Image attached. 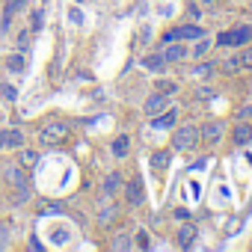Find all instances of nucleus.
<instances>
[{
    "label": "nucleus",
    "mask_w": 252,
    "mask_h": 252,
    "mask_svg": "<svg viewBox=\"0 0 252 252\" xmlns=\"http://www.w3.org/2000/svg\"><path fill=\"white\" fill-rule=\"evenodd\" d=\"M0 175H3V181H6L12 190H18V202L30 199V187H27V169H24L18 160H3V163H0Z\"/></svg>",
    "instance_id": "obj_1"
},
{
    "label": "nucleus",
    "mask_w": 252,
    "mask_h": 252,
    "mask_svg": "<svg viewBox=\"0 0 252 252\" xmlns=\"http://www.w3.org/2000/svg\"><path fill=\"white\" fill-rule=\"evenodd\" d=\"M202 143V134L196 125H181V128L172 131V149L175 152H193Z\"/></svg>",
    "instance_id": "obj_2"
},
{
    "label": "nucleus",
    "mask_w": 252,
    "mask_h": 252,
    "mask_svg": "<svg viewBox=\"0 0 252 252\" xmlns=\"http://www.w3.org/2000/svg\"><path fill=\"white\" fill-rule=\"evenodd\" d=\"M68 137H71V128L65 122H48V125H42V131H39V143L42 146H60Z\"/></svg>",
    "instance_id": "obj_3"
},
{
    "label": "nucleus",
    "mask_w": 252,
    "mask_h": 252,
    "mask_svg": "<svg viewBox=\"0 0 252 252\" xmlns=\"http://www.w3.org/2000/svg\"><path fill=\"white\" fill-rule=\"evenodd\" d=\"M249 42H252V27H234V30L217 33V45L220 48H243Z\"/></svg>",
    "instance_id": "obj_4"
},
{
    "label": "nucleus",
    "mask_w": 252,
    "mask_h": 252,
    "mask_svg": "<svg viewBox=\"0 0 252 252\" xmlns=\"http://www.w3.org/2000/svg\"><path fill=\"white\" fill-rule=\"evenodd\" d=\"M169 101H172V95L169 92H155V95H149L146 98V104H143V110H146V116H158L160 110H166L169 107Z\"/></svg>",
    "instance_id": "obj_5"
},
{
    "label": "nucleus",
    "mask_w": 252,
    "mask_h": 252,
    "mask_svg": "<svg viewBox=\"0 0 252 252\" xmlns=\"http://www.w3.org/2000/svg\"><path fill=\"white\" fill-rule=\"evenodd\" d=\"M125 190V199H128L134 208H140V205H146V190H143V181L140 178H131L128 184L122 187Z\"/></svg>",
    "instance_id": "obj_6"
},
{
    "label": "nucleus",
    "mask_w": 252,
    "mask_h": 252,
    "mask_svg": "<svg viewBox=\"0 0 252 252\" xmlns=\"http://www.w3.org/2000/svg\"><path fill=\"white\" fill-rule=\"evenodd\" d=\"M163 60H166V65L169 63H181V60H187L190 57V48L184 45V42H169V45H163Z\"/></svg>",
    "instance_id": "obj_7"
},
{
    "label": "nucleus",
    "mask_w": 252,
    "mask_h": 252,
    "mask_svg": "<svg viewBox=\"0 0 252 252\" xmlns=\"http://www.w3.org/2000/svg\"><path fill=\"white\" fill-rule=\"evenodd\" d=\"M175 125H178V110L175 107H166V110L158 113V119H152V128H158V131H169Z\"/></svg>",
    "instance_id": "obj_8"
},
{
    "label": "nucleus",
    "mask_w": 252,
    "mask_h": 252,
    "mask_svg": "<svg viewBox=\"0 0 252 252\" xmlns=\"http://www.w3.org/2000/svg\"><path fill=\"white\" fill-rule=\"evenodd\" d=\"M24 143H27V137H24V131H18V128L0 131V149H21Z\"/></svg>",
    "instance_id": "obj_9"
},
{
    "label": "nucleus",
    "mask_w": 252,
    "mask_h": 252,
    "mask_svg": "<svg viewBox=\"0 0 252 252\" xmlns=\"http://www.w3.org/2000/svg\"><path fill=\"white\" fill-rule=\"evenodd\" d=\"M199 134H202V143L217 146V143L222 140V122H208L205 128H199Z\"/></svg>",
    "instance_id": "obj_10"
},
{
    "label": "nucleus",
    "mask_w": 252,
    "mask_h": 252,
    "mask_svg": "<svg viewBox=\"0 0 252 252\" xmlns=\"http://www.w3.org/2000/svg\"><path fill=\"white\" fill-rule=\"evenodd\" d=\"M116 217H119V205H116V202H104L101 211H98V225L107 228V225L116 222Z\"/></svg>",
    "instance_id": "obj_11"
},
{
    "label": "nucleus",
    "mask_w": 252,
    "mask_h": 252,
    "mask_svg": "<svg viewBox=\"0 0 252 252\" xmlns=\"http://www.w3.org/2000/svg\"><path fill=\"white\" fill-rule=\"evenodd\" d=\"M140 65H143L146 71H155V74H160V71L166 68V60H163V54H146V57L140 60Z\"/></svg>",
    "instance_id": "obj_12"
},
{
    "label": "nucleus",
    "mask_w": 252,
    "mask_h": 252,
    "mask_svg": "<svg viewBox=\"0 0 252 252\" xmlns=\"http://www.w3.org/2000/svg\"><path fill=\"white\" fill-rule=\"evenodd\" d=\"M131 155V137H116L113 140V158H119V160H125V158H128Z\"/></svg>",
    "instance_id": "obj_13"
},
{
    "label": "nucleus",
    "mask_w": 252,
    "mask_h": 252,
    "mask_svg": "<svg viewBox=\"0 0 252 252\" xmlns=\"http://www.w3.org/2000/svg\"><path fill=\"white\" fill-rule=\"evenodd\" d=\"M217 68H220V65H217V60H205V63H196L190 74H193V77H199V80H205V77H211Z\"/></svg>",
    "instance_id": "obj_14"
},
{
    "label": "nucleus",
    "mask_w": 252,
    "mask_h": 252,
    "mask_svg": "<svg viewBox=\"0 0 252 252\" xmlns=\"http://www.w3.org/2000/svg\"><path fill=\"white\" fill-rule=\"evenodd\" d=\"M196 243V225H184L181 231H178V246L181 249H190Z\"/></svg>",
    "instance_id": "obj_15"
},
{
    "label": "nucleus",
    "mask_w": 252,
    "mask_h": 252,
    "mask_svg": "<svg viewBox=\"0 0 252 252\" xmlns=\"http://www.w3.org/2000/svg\"><path fill=\"white\" fill-rule=\"evenodd\" d=\"M205 36V30L199 27V24H184L181 27V42H196V39H202Z\"/></svg>",
    "instance_id": "obj_16"
},
{
    "label": "nucleus",
    "mask_w": 252,
    "mask_h": 252,
    "mask_svg": "<svg viewBox=\"0 0 252 252\" xmlns=\"http://www.w3.org/2000/svg\"><path fill=\"white\" fill-rule=\"evenodd\" d=\"M119 187H122V172H110V175L104 178V196L119 193Z\"/></svg>",
    "instance_id": "obj_17"
},
{
    "label": "nucleus",
    "mask_w": 252,
    "mask_h": 252,
    "mask_svg": "<svg viewBox=\"0 0 252 252\" xmlns=\"http://www.w3.org/2000/svg\"><path fill=\"white\" fill-rule=\"evenodd\" d=\"M249 140H252V125H249V122L237 125V128H234V143H237V146H246Z\"/></svg>",
    "instance_id": "obj_18"
},
{
    "label": "nucleus",
    "mask_w": 252,
    "mask_h": 252,
    "mask_svg": "<svg viewBox=\"0 0 252 252\" xmlns=\"http://www.w3.org/2000/svg\"><path fill=\"white\" fill-rule=\"evenodd\" d=\"M18 163H21L24 169H36V166H39V152H36V149H24Z\"/></svg>",
    "instance_id": "obj_19"
},
{
    "label": "nucleus",
    "mask_w": 252,
    "mask_h": 252,
    "mask_svg": "<svg viewBox=\"0 0 252 252\" xmlns=\"http://www.w3.org/2000/svg\"><path fill=\"white\" fill-rule=\"evenodd\" d=\"M208 51H211V42L202 36V39H196L193 42V48H190V54H193V60H202V57H208Z\"/></svg>",
    "instance_id": "obj_20"
},
{
    "label": "nucleus",
    "mask_w": 252,
    "mask_h": 252,
    "mask_svg": "<svg viewBox=\"0 0 252 252\" xmlns=\"http://www.w3.org/2000/svg\"><path fill=\"white\" fill-rule=\"evenodd\" d=\"M169 163H172V152H155V155H152V166H155L158 172L166 169Z\"/></svg>",
    "instance_id": "obj_21"
},
{
    "label": "nucleus",
    "mask_w": 252,
    "mask_h": 252,
    "mask_svg": "<svg viewBox=\"0 0 252 252\" xmlns=\"http://www.w3.org/2000/svg\"><path fill=\"white\" fill-rule=\"evenodd\" d=\"M131 246H134V240H131V234H125V231L116 234V240L110 243V249H116V252H119V249H131Z\"/></svg>",
    "instance_id": "obj_22"
},
{
    "label": "nucleus",
    "mask_w": 252,
    "mask_h": 252,
    "mask_svg": "<svg viewBox=\"0 0 252 252\" xmlns=\"http://www.w3.org/2000/svg\"><path fill=\"white\" fill-rule=\"evenodd\" d=\"M220 68H222L225 74H237V71H240V60H237V57H228V60L220 63Z\"/></svg>",
    "instance_id": "obj_23"
},
{
    "label": "nucleus",
    "mask_w": 252,
    "mask_h": 252,
    "mask_svg": "<svg viewBox=\"0 0 252 252\" xmlns=\"http://www.w3.org/2000/svg\"><path fill=\"white\" fill-rule=\"evenodd\" d=\"M240 68H246V71H252V45H243V51H240Z\"/></svg>",
    "instance_id": "obj_24"
},
{
    "label": "nucleus",
    "mask_w": 252,
    "mask_h": 252,
    "mask_svg": "<svg viewBox=\"0 0 252 252\" xmlns=\"http://www.w3.org/2000/svg\"><path fill=\"white\" fill-rule=\"evenodd\" d=\"M6 65H9L12 71H24V68H27V60H24L21 54H12V57L6 60Z\"/></svg>",
    "instance_id": "obj_25"
},
{
    "label": "nucleus",
    "mask_w": 252,
    "mask_h": 252,
    "mask_svg": "<svg viewBox=\"0 0 252 252\" xmlns=\"http://www.w3.org/2000/svg\"><path fill=\"white\" fill-rule=\"evenodd\" d=\"M193 95H196V98H199V101H211V98H214V95H217V92H214V86H199V89H196V92H193Z\"/></svg>",
    "instance_id": "obj_26"
},
{
    "label": "nucleus",
    "mask_w": 252,
    "mask_h": 252,
    "mask_svg": "<svg viewBox=\"0 0 252 252\" xmlns=\"http://www.w3.org/2000/svg\"><path fill=\"white\" fill-rule=\"evenodd\" d=\"M0 95H3V101H15L18 98L15 86H9V83H0Z\"/></svg>",
    "instance_id": "obj_27"
},
{
    "label": "nucleus",
    "mask_w": 252,
    "mask_h": 252,
    "mask_svg": "<svg viewBox=\"0 0 252 252\" xmlns=\"http://www.w3.org/2000/svg\"><path fill=\"white\" fill-rule=\"evenodd\" d=\"M158 89H160V92L175 95V92H178V83H175V80H160V83H158Z\"/></svg>",
    "instance_id": "obj_28"
},
{
    "label": "nucleus",
    "mask_w": 252,
    "mask_h": 252,
    "mask_svg": "<svg viewBox=\"0 0 252 252\" xmlns=\"http://www.w3.org/2000/svg\"><path fill=\"white\" fill-rule=\"evenodd\" d=\"M134 246H140V249H149V246H152V240H149V231H146V228H143V231L137 234V240H134Z\"/></svg>",
    "instance_id": "obj_29"
},
{
    "label": "nucleus",
    "mask_w": 252,
    "mask_h": 252,
    "mask_svg": "<svg viewBox=\"0 0 252 252\" xmlns=\"http://www.w3.org/2000/svg\"><path fill=\"white\" fill-rule=\"evenodd\" d=\"M21 6H24V0H6V9H3V12H6V15H15Z\"/></svg>",
    "instance_id": "obj_30"
},
{
    "label": "nucleus",
    "mask_w": 252,
    "mask_h": 252,
    "mask_svg": "<svg viewBox=\"0 0 252 252\" xmlns=\"http://www.w3.org/2000/svg\"><path fill=\"white\" fill-rule=\"evenodd\" d=\"M60 211H63L60 205H45V208H42V217H51V214H60Z\"/></svg>",
    "instance_id": "obj_31"
},
{
    "label": "nucleus",
    "mask_w": 252,
    "mask_h": 252,
    "mask_svg": "<svg viewBox=\"0 0 252 252\" xmlns=\"http://www.w3.org/2000/svg\"><path fill=\"white\" fill-rule=\"evenodd\" d=\"M6 237H9V225H6V222H0V246L6 243Z\"/></svg>",
    "instance_id": "obj_32"
},
{
    "label": "nucleus",
    "mask_w": 252,
    "mask_h": 252,
    "mask_svg": "<svg viewBox=\"0 0 252 252\" xmlns=\"http://www.w3.org/2000/svg\"><path fill=\"white\" fill-rule=\"evenodd\" d=\"M196 3H199L202 9H214V6H220V0H196Z\"/></svg>",
    "instance_id": "obj_33"
},
{
    "label": "nucleus",
    "mask_w": 252,
    "mask_h": 252,
    "mask_svg": "<svg viewBox=\"0 0 252 252\" xmlns=\"http://www.w3.org/2000/svg\"><path fill=\"white\" fill-rule=\"evenodd\" d=\"M208 166V158H199L196 163H190V169H205Z\"/></svg>",
    "instance_id": "obj_34"
},
{
    "label": "nucleus",
    "mask_w": 252,
    "mask_h": 252,
    "mask_svg": "<svg viewBox=\"0 0 252 252\" xmlns=\"http://www.w3.org/2000/svg\"><path fill=\"white\" fill-rule=\"evenodd\" d=\"M175 220H190V211H187V208H178V211H175Z\"/></svg>",
    "instance_id": "obj_35"
},
{
    "label": "nucleus",
    "mask_w": 252,
    "mask_h": 252,
    "mask_svg": "<svg viewBox=\"0 0 252 252\" xmlns=\"http://www.w3.org/2000/svg\"><path fill=\"white\" fill-rule=\"evenodd\" d=\"M68 18H71V21H74V24H80V21H83V15H80V12H77V9H71V12H68Z\"/></svg>",
    "instance_id": "obj_36"
},
{
    "label": "nucleus",
    "mask_w": 252,
    "mask_h": 252,
    "mask_svg": "<svg viewBox=\"0 0 252 252\" xmlns=\"http://www.w3.org/2000/svg\"><path fill=\"white\" fill-rule=\"evenodd\" d=\"M249 116H252V107H243V110H240V113H237V119H243V122H246V119H249Z\"/></svg>",
    "instance_id": "obj_37"
}]
</instances>
